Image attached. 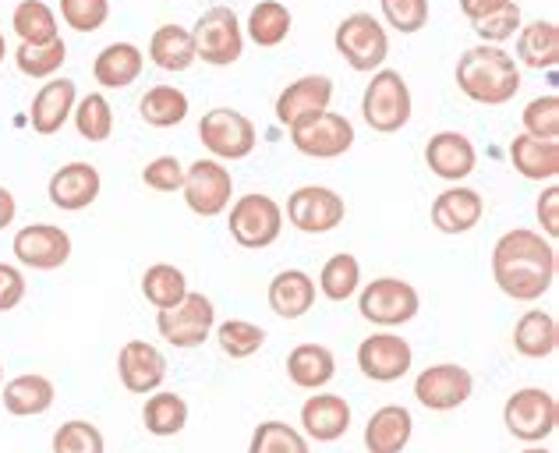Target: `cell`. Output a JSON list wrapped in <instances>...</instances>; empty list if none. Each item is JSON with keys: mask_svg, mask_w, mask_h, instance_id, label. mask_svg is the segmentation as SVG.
Returning <instances> with one entry per match:
<instances>
[{"mask_svg": "<svg viewBox=\"0 0 559 453\" xmlns=\"http://www.w3.org/2000/svg\"><path fill=\"white\" fill-rule=\"evenodd\" d=\"M556 248L546 234L513 227L492 248V281L510 301H538L556 284Z\"/></svg>", "mask_w": 559, "mask_h": 453, "instance_id": "cell-1", "label": "cell"}, {"mask_svg": "<svg viewBox=\"0 0 559 453\" xmlns=\"http://www.w3.org/2000/svg\"><path fill=\"white\" fill-rule=\"evenodd\" d=\"M453 79L471 104L481 107H503L521 93V64L513 61V53L503 47H489V43L464 50Z\"/></svg>", "mask_w": 559, "mask_h": 453, "instance_id": "cell-2", "label": "cell"}, {"mask_svg": "<svg viewBox=\"0 0 559 453\" xmlns=\"http://www.w3.org/2000/svg\"><path fill=\"white\" fill-rule=\"evenodd\" d=\"M411 110H415V99H411V85L401 71H393V68L372 71V82L365 85V96H361L365 124L379 131V135H396L401 128H407Z\"/></svg>", "mask_w": 559, "mask_h": 453, "instance_id": "cell-3", "label": "cell"}, {"mask_svg": "<svg viewBox=\"0 0 559 453\" xmlns=\"http://www.w3.org/2000/svg\"><path fill=\"white\" fill-rule=\"evenodd\" d=\"M333 47L347 61V68L361 71V75H372V71H379L390 57V33L376 14L355 11L336 25Z\"/></svg>", "mask_w": 559, "mask_h": 453, "instance_id": "cell-4", "label": "cell"}, {"mask_svg": "<svg viewBox=\"0 0 559 453\" xmlns=\"http://www.w3.org/2000/svg\"><path fill=\"white\" fill-rule=\"evenodd\" d=\"M227 230L241 248H248V252H262V248L280 241V230H284V210H280L276 199L262 195V192L241 195V199L230 202Z\"/></svg>", "mask_w": 559, "mask_h": 453, "instance_id": "cell-5", "label": "cell"}, {"mask_svg": "<svg viewBox=\"0 0 559 453\" xmlns=\"http://www.w3.org/2000/svg\"><path fill=\"white\" fill-rule=\"evenodd\" d=\"M195 39V61L213 68H230L245 53V25L230 8H210L191 25Z\"/></svg>", "mask_w": 559, "mask_h": 453, "instance_id": "cell-6", "label": "cell"}, {"mask_svg": "<svg viewBox=\"0 0 559 453\" xmlns=\"http://www.w3.org/2000/svg\"><path fill=\"white\" fill-rule=\"evenodd\" d=\"M503 426L513 440L542 443V440H549L559 426V404L552 393L542 386L513 390L503 404Z\"/></svg>", "mask_w": 559, "mask_h": 453, "instance_id": "cell-7", "label": "cell"}, {"mask_svg": "<svg viewBox=\"0 0 559 453\" xmlns=\"http://www.w3.org/2000/svg\"><path fill=\"white\" fill-rule=\"evenodd\" d=\"M358 312L369 319L372 326H404L421 312V295L415 284L401 281V276H379V281L365 284L358 295Z\"/></svg>", "mask_w": 559, "mask_h": 453, "instance_id": "cell-8", "label": "cell"}, {"mask_svg": "<svg viewBox=\"0 0 559 453\" xmlns=\"http://www.w3.org/2000/svg\"><path fill=\"white\" fill-rule=\"evenodd\" d=\"M156 330L167 344L181 347V350L202 347L216 330V309L202 290H188L181 305L156 312Z\"/></svg>", "mask_w": 559, "mask_h": 453, "instance_id": "cell-9", "label": "cell"}, {"mask_svg": "<svg viewBox=\"0 0 559 453\" xmlns=\"http://www.w3.org/2000/svg\"><path fill=\"white\" fill-rule=\"evenodd\" d=\"M199 139L205 150L213 153V159H245L252 156L255 142H259V131L252 124V117H245L241 110H230V107H216L210 114H202L199 121Z\"/></svg>", "mask_w": 559, "mask_h": 453, "instance_id": "cell-10", "label": "cell"}, {"mask_svg": "<svg viewBox=\"0 0 559 453\" xmlns=\"http://www.w3.org/2000/svg\"><path fill=\"white\" fill-rule=\"evenodd\" d=\"M181 195H185V206L191 213L213 220V216L230 210L234 178H230V170L219 164V159H195L191 167H185Z\"/></svg>", "mask_w": 559, "mask_h": 453, "instance_id": "cell-11", "label": "cell"}, {"mask_svg": "<svg viewBox=\"0 0 559 453\" xmlns=\"http://www.w3.org/2000/svg\"><path fill=\"white\" fill-rule=\"evenodd\" d=\"M290 142L294 150L301 156H312V159H336L350 153L355 145V124L347 121L344 114H333V110H322L308 121L294 124L290 128Z\"/></svg>", "mask_w": 559, "mask_h": 453, "instance_id": "cell-12", "label": "cell"}, {"mask_svg": "<svg viewBox=\"0 0 559 453\" xmlns=\"http://www.w3.org/2000/svg\"><path fill=\"white\" fill-rule=\"evenodd\" d=\"M471 393H475V375L453 361L429 365L415 379V401L429 412H457L471 401Z\"/></svg>", "mask_w": 559, "mask_h": 453, "instance_id": "cell-13", "label": "cell"}, {"mask_svg": "<svg viewBox=\"0 0 559 453\" xmlns=\"http://www.w3.org/2000/svg\"><path fill=\"white\" fill-rule=\"evenodd\" d=\"M344 199L326 184H301L287 199V220L301 234H330L344 224Z\"/></svg>", "mask_w": 559, "mask_h": 453, "instance_id": "cell-14", "label": "cell"}, {"mask_svg": "<svg viewBox=\"0 0 559 453\" xmlns=\"http://www.w3.org/2000/svg\"><path fill=\"white\" fill-rule=\"evenodd\" d=\"M11 252L25 270H39V273L61 270L71 259V234L53 224H28L14 234Z\"/></svg>", "mask_w": 559, "mask_h": 453, "instance_id": "cell-15", "label": "cell"}, {"mask_svg": "<svg viewBox=\"0 0 559 453\" xmlns=\"http://www.w3.org/2000/svg\"><path fill=\"white\" fill-rule=\"evenodd\" d=\"M358 369L365 379L372 383H396L411 372V361H415V350L404 337L396 333H372L358 344Z\"/></svg>", "mask_w": 559, "mask_h": 453, "instance_id": "cell-16", "label": "cell"}, {"mask_svg": "<svg viewBox=\"0 0 559 453\" xmlns=\"http://www.w3.org/2000/svg\"><path fill=\"white\" fill-rule=\"evenodd\" d=\"M117 379L128 393L145 397V393H156L167 379V358L164 350L150 341H128L117 350Z\"/></svg>", "mask_w": 559, "mask_h": 453, "instance_id": "cell-17", "label": "cell"}, {"mask_svg": "<svg viewBox=\"0 0 559 453\" xmlns=\"http://www.w3.org/2000/svg\"><path fill=\"white\" fill-rule=\"evenodd\" d=\"M103 192V178L93 164L85 159H71L61 170H53V178L47 181V199L50 206L64 213H82L90 210Z\"/></svg>", "mask_w": 559, "mask_h": 453, "instance_id": "cell-18", "label": "cell"}, {"mask_svg": "<svg viewBox=\"0 0 559 453\" xmlns=\"http://www.w3.org/2000/svg\"><path fill=\"white\" fill-rule=\"evenodd\" d=\"M333 104V79L326 75H301V79H294L284 93L276 96V124H284L287 131L294 124H301L308 121V117H316L322 110H330Z\"/></svg>", "mask_w": 559, "mask_h": 453, "instance_id": "cell-19", "label": "cell"}, {"mask_svg": "<svg viewBox=\"0 0 559 453\" xmlns=\"http://www.w3.org/2000/svg\"><path fill=\"white\" fill-rule=\"evenodd\" d=\"M425 167H429L436 178L461 184L464 178L475 174L478 153H475V145H471V139L461 135V131H436V135L425 142Z\"/></svg>", "mask_w": 559, "mask_h": 453, "instance_id": "cell-20", "label": "cell"}, {"mask_svg": "<svg viewBox=\"0 0 559 453\" xmlns=\"http://www.w3.org/2000/svg\"><path fill=\"white\" fill-rule=\"evenodd\" d=\"M79 104V90L71 79H47L39 85V93L33 96V110H28V121H33V131L43 139L57 135L75 114Z\"/></svg>", "mask_w": 559, "mask_h": 453, "instance_id": "cell-21", "label": "cell"}, {"mask_svg": "<svg viewBox=\"0 0 559 453\" xmlns=\"http://www.w3.org/2000/svg\"><path fill=\"white\" fill-rule=\"evenodd\" d=\"M301 429L305 440L316 443H336L350 429V404L341 393H316L301 404Z\"/></svg>", "mask_w": 559, "mask_h": 453, "instance_id": "cell-22", "label": "cell"}, {"mask_svg": "<svg viewBox=\"0 0 559 453\" xmlns=\"http://www.w3.org/2000/svg\"><path fill=\"white\" fill-rule=\"evenodd\" d=\"M432 227L439 234H467L481 224L485 216V199L475 192V188L464 184H450L447 192H439L432 202Z\"/></svg>", "mask_w": 559, "mask_h": 453, "instance_id": "cell-23", "label": "cell"}, {"mask_svg": "<svg viewBox=\"0 0 559 453\" xmlns=\"http://www.w3.org/2000/svg\"><path fill=\"white\" fill-rule=\"evenodd\" d=\"M0 401H4V412L14 418H36V415H47L53 407L57 386H53L50 375L25 372V375H14L11 383L0 386Z\"/></svg>", "mask_w": 559, "mask_h": 453, "instance_id": "cell-24", "label": "cell"}, {"mask_svg": "<svg viewBox=\"0 0 559 453\" xmlns=\"http://www.w3.org/2000/svg\"><path fill=\"white\" fill-rule=\"evenodd\" d=\"M145 68V53L135 47V43H107L96 61H93V79L103 90H128V85H135L139 75Z\"/></svg>", "mask_w": 559, "mask_h": 453, "instance_id": "cell-25", "label": "cell"}, {"mask_svg": "<svg viewBox=\"0 0 559 453\" xmlns=\"http://www.w3.org/2000/svg\"><path fill=\"white\" fill-rule=\"evenodd\" d=\"M411 432H415V418H411L407 407L386 404L369 418L361 440L369 453H404L411 443Z\"/></svg>", "mask_w": 559, "mask_h": 453, "instance_id": "cell-26", "label": "cell"}, {"mask_svg": "<svg viewBox=\"0 0 559 453\" xmlns=\"http://www.w3.org/2000/svg\"><path fill=\"white\" fill-rule=\"evenodd\" d=\"M266 298L280 319H301L316 305V281L305 270H280L270 281Z\"/></svg>", "mask_w": 559, "mask_h": 453, "instance_id": "cell-27", "label": "cell"}, {"mask_svg": "<svg viewBox=\"0 0 559 453\" xmlns=\"http://www.w3.org/2000/svg\"><path fill=\"white\" fill-rule=\"evenodd\" d=\"M518 57L513 61L532 71H556L559 64V25L556 22H527L518 28Z\"/></svg>", "mask_w": 559, "mask_h": 453, "instance_id": "cell-28", "label": "cell"}, {"mask_svg": "<svg viewBox=\"0 0 559 453\" xmlns=\"http://www.w3.org/2000/svg\"><path fill=\"white\" fill-rule=\"evenodd\" d=\"M336 375V358L326 344H298L287 355V379L298 390H322Z\"/></svg>", "mask_w": 559, "mask_h": 453, "instance_id": "cell-29", "label": "cell"}, {"mask_svg": "<svg viewBox=\"0 0 559 453\" xmlns=\"http://www.w3.org/2000/svg\"><path fill=\"white\" fill-rule=\"evenodd\" d=\"M510 164L527 181H556L559 178V142H538L532 135H513Z\"/></svg>", "mask_w": 559, "mask_h": 453, "instance_id": "cell-30", "label": "cell"}, {"mask_svg": "<svg viewBox=\"0 0 559 453\" xmlns=\"http://www.w3.org/2000/svg\"><path fill=\"white\" fill-rule=\"evenodd\" d=\"M559 347V326L549 312L542 309H532L518 319V326H513V350H518L521 358H552Z\"/></svg>", "mask_w": 559, "mask_h": 453, "instance_id": "cell-31", "label": "cell"}, {"mask_svg": "<svg viewBox=\"0 0 559 453\" xmlns=\"http://www.w3.org/2000/svg\"><path fill=\"white\" fill-rule=\"evenodd\" d=\"M150 61L159 71H174V75L188 71L195 64V39H191V28H185L178 22L159 25L150 39Z\"/></svg>", "mask_w": 559, "mask_h": 453, "instance_id": "cell-32", "label": "cell"}, {"mask_svg": "<svg viewBox=\"0 0 559 453\" xmlns=\"http://www.w3.org/2000/svg\"><path fill=\"white\" fill-rule=\"evenodd\" d=\"M142 426L156 440H170V436H181L188 426V401L174 390H156L142 407Z\"/></svg>", "mask_w": 559, "mask_h": 453, "instance_id": "cell-33", "label": "cell"}, {"mask_svg": "<svg viewBox=\"0 0 559 453\" xmlns=\"http://www.w3.org/2000/svg\"><path fill=\"white\" fill-rule=\"evenodd\" d=\"M11 28L19 43H28V47H47V43L61 39V25L47 0H22L11 14Z\"/></svg>", "mask_w": 559, "mask_h": 453, "instance_id": "cell-34", "label": "cell"}, {"mask_svg": "<svg viewBox=\"0 0 559 453\" xmlns=\"http://www.w3.org/2000/svg\"><path fill=\"white\" fill-rule=\"evenodd\" d=\"M290 25H294V19H290V8L284 4V0H259V4L252 8V14H248L245 33L255 47L273 50L290 36Z\"/></svg>", "mask_w": 559, "mask_h": 453, "instance_id": "cell-35", "label": "cell"}, {"mask_svg": "<svg viewBox=\"0 0 559 453\" xmlns=\"http://www.w3.org/2000/svg\"><path fill=\"white\" fill-rule=\"evenodd\" d=\"M188 107H191L188 96L178 85H153L139 99V114L150 128H178L188 117Z\"/></svg>", "mask_w": 559, "mask_h": 453, "instance_id": "cell-36", "label": "cell"}, {"mask_svg": "<svg viewBox=\"0 0 559 453\" xmlns=\"http://www.w3.org/2000/svg\"><path fill=\"white\" fill-rule=\"evenodd\" d=\"M185 295H188L185 273L178 266H170V262H153V266L142 273V298L150 301L156 312L181 305Z\"/></svg>", "mask_w": 559, "mask_h": 453, "instance_id": "cell-37", "label": "cell"}, {"mask_svg": "<svg viewBox=\"0 0 559 453\" xmlns=\"http://www.w3.org/2000/svg\"><path fill=\"white\" fill-rule=\"evenodd\" d=\"M361 287V262L350 252H336L333 259H326V266L319 273V290L322 298L330 301H347L355 298Z\"/></svg>", "mask_w": 559, "mask_h": 453, "instance_id": "cell-38", "label": "cell"}, {"mask_svg": "<svg viewBox=\"0 0 559 453\" xmlns=\"http://www.w3.org/2000/svg\"><path fill=\"white\" fill-rule=\"evenodd\" d=\"M64 61H68L64 39H53V43H47V47H28V43H19V50H14V68H19L25 79H36V82L57 79V71L64 68Z\"/></svg>", "mask_w": 559, "mask_h": 453, "instance_id": "cell-39", "label": "cell"}, {"mask_svg": "<svg viewBox=\"0 0 559 453\" xmlns=\"http://www.w3.org/2000/svg\"><path fill=\"white\" fill-rule=\"evenodd\" d=\"M71 121H75V131L85 142H110V135H114V107H110V99L103 96V93L82 96L79 104H75V114H71Z\"/></svg>", "mask_w": 559, "mask_h": 453, "instance_id": "cell-40", "label": "cell"}, {"mask_svg": "<svg viewBox=\"0 0 559 453\" xmlns=\"http://www.w3.org/2000/svg\"><path fill=\"white\" fill-rule=\"evenodd\" d=\"M213 333H216L219 350L234 361H245V358L259 355L262 344H266V330L248 323V319H227V323H219Z\"/></svg>", "mask_w": 559, "mask_h": 453, "instance_id": "cell-41", "label": "cell"}, {"mask_svg": "<svg viewBox=\"0 0 559 453\" xmlns=\"http://www.w3.org/2000/svg\"><path fill=\"white\" fill-rule=\"evenodd\" d=\"M248 453H308V440L305 432L287 426V421H262L252 432Z\"/></svg>", "mask_w": 559, "mask_h": 453, "instance_id": "cell-42", "label": "cell"}, {"mask_svg": "<svg viewBox=\"0 0 559 453\" xmlns=\"http://www.w3.org/2000/svg\"><path fill=\"white\" fill-rule=\"evenodd\" d=\"M53 453H107L103 432L85 418H71L53 432Z\"/></svg>", "mask_w": 559, "mask_h": 453, "instance_id": "cell-43", "label": "cell"}, {"mask_svg": "<svg viewBox=\"0 0 559 453\" xmlns=\"http://www.w3.org/2000/svg\"><path fill=\"white\" fill-rule=\"evenodd\" d=\"M524 25V14H521V4L518 0H510L507 8H499L492 14H485V19L471 22V28H475V36L481 43H489V47H503L507 39L518 36V28Z\"/></svg>", "mask_w": 559, "mask_h": 453, "instance_id": "cell-44", "label": "cell"}, {"mask_svg": "<svg viewBox=\"0 0 559 453\" xmlns=\"http://www.w3.org/2000/svg\"><path fill=\"white\" fill-rule=\"evenodd\" d=\"M521 124H524V135H532L538 142H556L559 139V99H556V93L535 96L532 104L524 107Z\"/></svg>", "mask_w": 559, "mask_h": 453, "instance_id": "cell-45", "label": "cell"}, {"mask_svg": "<svg viewBox=\"0 0 559 453\" xmlns=\"http://www.w3.org/2000/svg\"><path fill=\"white\" fill-rule=\"evenodd\" d=\"M379 8L382 22L404 36H415L429 25V0H379Z\"/></svg>", "mask_w": 559, "mask_h": 453, "instance_id": "cell-46", "label": "cell"}, {"mask_svg": "<svg viewBox=\"0 0 559 453\" xmlns=\"http://www.w3.org/2000/svg\"><path fill=\"white\" fill-rule=\"evenodd\" d=\"M61 19L75 33H96L110 19V0H61Z\"/></svg>", "mask_w": 559, "mask_h": 453, "instance_id": "cell-47", "label": "cell"}, {"mask_svg": "<svg viewBox=\"0 0 559 453\" xmlns=\"http://www.w3.org/2000/svg\"><path fill=\"white\" fill-rule=\"evenodd\" d=\"M142 184L150 188V192H159V195H174L181 192L185 184V167L178 156H156L145 164L142 170Z\"/></svg>", "mask_w": 559, "mask_h": 453, "instance_id": "cell-48", "label": "cell"}, {"mask_svg": "<svg viewBox=\"0 0 559 453\" xmlns=\"http://www.w3.org/2000/svg\"><path fill=\"white\" fill-rule=\"evenodd\" d=\"M25 301V273L11 262H0V312H14Z\"/></svg>", "mask_w": 559, "mask_h": 453, "instance_id": "cell-49", "label": "cell"}, {"mask_svg": "<svg viewBox=\"0 0 559 453\" xmlns=\"http://www.w3.org/2000/svg\"><path fill=\"white\" fill-rule=\"evenodd\" d=\"M535 216H538L542 234H546L549 241H556V238H559V188H556V181H549L546 192L538 195Z\"/></svg>", "mask_w": 559, "mask_h": 453, "instance_id": "cell-50", "label": "cell"}, {"mask_svg": "<svg viewBox=\"0 0 559 453\" xmlns=\"http://www.w3.org/2000/svg\"><path fill=\"white\" fill-rule=\"evenodd\" d=\"M510 0H461V11H464V19L467 22H478L485 19V14H492L499 8H507Z\"/></svg>", "mask_w": 559, "mask_h": 453, "instance_id": "cell-51", "label": "cell"}, {"mask_svg": "<svg viewBox=\"0 0 559 453\" xmlns=\"http://www.w3.org/2000/svg\"><path fill=\"white\" fill-rule=\"evenodd\" d=\"M14 216H19V202H14V195L8 192L4 184H0V230L11 227Z\"/></svg>", "mask_w": 559, "mask_h": 453, "instance_id": "cell-52", "label": "cell"}, {"mask_svg": "<svg viewBox=\"0 0 559 453\" xmlns=\"http://www.w3.org/2000/svg\"><path fill=\"white\" fill-rule=\"evenodd\" d=\"M4 57H8V39H4V33H0V64H4Z\"/></svg>", "mask_w": 559, "mask_h": 453, "instance_id": "cell-53", "label": "cell"}, {"mask_svg": "<svg viewBox=\"0 0 559 453\" xmlns=\"http://www.w3.org/2000/svg\"><path fill=\"white\" fill-rule=\"evenodd\" d=\"M521 453H552V450H546V446H538V443H532L527 450H521Z\"/></svg>", "mask_w": 559, "mask_h": 453, "instance_id": "cell-54", "label": "cell"}, {"mask_svg": "<svg viewBox=\"0 0 559 453\" xmlns=\"http://www.w3.org/2000/svg\"><path fill=\"white\" fill-rule=\"evenodd\" d=\"M0 386H4V369H0Z\"/></svg>", "mask_w": 559, "mask_h": 453, "instance_id": "cell-55", "label": "cell"}]
</instances>
